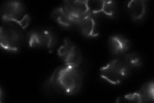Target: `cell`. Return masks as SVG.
Wrapping results in <instances>:
<instances>
[{
    "mask_svg": "<svg viewBox=\"0 0 154 103\" xmlns=\"http://www.w3.org/2000/svg\"><path fill=\"white\" fill-rule=\"evenodd\" d=\"M76 26L85 37H95L99 36L98 23L92 14L80 19L77 22Z\"/></svg>",
    "mask_w": 154,
    "mask_h": 103,
    "instance_id": "30bf717a",
    "label": "cell"
},
{
    "mask_svg": "<svg viewBox=\"0 0 154 103\" xmlns=\"http://www.w3.org/2000/svg\"><path fill=\"white\" fill-rule=\"evenodd\" d=\"M58 55L66 65L80 66L82 63L83 57L79 48L69 39H65L58 50Z\"/></svg>",
    "mask_w": 154,
    "mask_h": 103,
    "instance_id": "8992f818",
    "label": "cell"
},
{
    "mask_svg": "<svg viewBox=\"0 0 154 103\" xmlns=\"http://www.w3.org/2000/svg\"><path fill=\"white\" fill-rule=\"evenodd\" d=\"M121 57L131 70L140 67L142 65V59L137 53L132 52L126 53L123 54Z\"/></svg>",
    "mask_w": 154,
    "mask_h": 103,
    "instance_id": "5bb4252c",
    "label": "cell"
},
{
    "mask_svg": "<svg viewBox=\"0 0 154 103\" xmlns=\"http://www.w3.org/2000/svg\"><path fill=\"white\" fill-rule=\"evenodd\" d=\"M51 17L59 25L64 28H73L77 25V22L69 15L63 7H59L54 10Z\"/></svg>",
    "mask_w": 154,
    "mask_h": 103,
    "instance_id": "4fadbf2b",
    "label": "cell"
},
{
    "mask_svg": "<svg viewBox=\"0 0 154 103\" xmlns=\"http://www.w3.org/2000/svg\"><path fill=\"white\" fill-rule=\"evenodd\" d=\"M24 29L16 23L3 21L0 31V43L7 51L18 52L28 41Z\"/></svg>",
    "mask_w": 154,
    "mask_h": 103,
    "instance_id": "7a4b0ae2",
    "label": "cell"
},
{
    "mask_svg": "<svg viewBox=\"0 0 154 103\" xmlns=\"http://www.w3.org/2000/svg\"><path fill=\"white\" fill-rule=\"evenodd\" d=\"M110 50L114 55H123L131 47V42L123 36L114 35L109 38Z\"/></svg>",
    "mask_w": 154,
    "mask_h": 103,
    "instance_id": "8fae6325",
    "label": "cell"
},
{
    "mask_svg": "<svg viewBox=\"0 0 154 103\" xmlns=\"http://www.w3.org/2000/svg\"><path fill=\"white\" fill-rule=\"evenodd\" d=\"M28 43L31 48H42L52 50L57 43L56 34L50 29L35 28L27 34Z\"/></svg>",
    "mask_w": 154,
    "mask_h": 103,
    "instance_id": "5b68a950",
    "label": "cell"
},
{
    "mask_svg": "<svg viewBox=\"0 0 154 103\" xmlns=\"http://www.w3.org/2000/svg\"><path fill=\"white\" fill-rule=\"evenodd\" d=\"M62 7L76 22L91 14L88 1H65Z\"/></svg>",
    "mask_w": 154,
    "mask_h": 103,
    "instance_id": "52a82bcc",
    "label": "cell"
},
{
    "mask_svg": "<svg viewBox=\"0 0 154 103\" xmlns=\"http://www.w3.org/2000/svg\"><path fill=\"white\" fill-rule=\"evenodd\" d=\"M153 82H146L137 92L125 95L123 99L129 102H148L153 101Z\"/></svg>",
    "mask_w": 154,
    "mask_h": 103,
    "instance_id": "9c48e42d",
    "label": "cell"
},
{
    "mask_svg": "<svg viewBox=\"0 0 154 103\" xmlns=\"http://www.w3.org/2000/svg\"><path fill=\"white\" fill-rule=\"evenodd\" d=\"M147 2L143 0H133L127 4V11L134 21H140L144 17L147 10Z\"/></svg>",
    "mask_w": 154,
    "mask_h": 103,
    "instance_id": "7c38bea8",
    "label": "cell"
},
{
    "mask_svg": "<svg viewBox=\"0 0 154 103\" xmlns=\"http://www.w3.org/2000/svg\"><path fill=\"white\" fill-rule=\"evenodd\" d=\"M2 20L16 23L23 29L26 28L30 23V16L25 6L19 1H8L4 2L1 7Z\"/></svg>",
    "mask_w": 154,
    "mask_h": 103,
    "instance_id": "3957f363",
    "label": "cell"
},
{
    "mask_svg": "<svg viewBox=\"0 0 154 103\" xmlns=\"http://www.w3.org/2000/svg\"><path fill=\"white\" fill-rule=\"evenodd\" d=\"M88 5L92 15L103 13L108 17L114 18L118 12L117 5L112 1H88Z\"/></svg>",
    "mask_w": 154,
    "mask_h": 103,
    "instance_id": "ba28073f",
    "label": "cell"
},
{
    "mask_svg": "<svg viewBox=\"0 0 154 103\" xmlns=\"http://www.w3.org/2000/svg\"><path fill=\"white\" fill-rule=\"evenodd\" d=\"M130 72L131 69L120 57L114 59L101 68L100 72L102 79L110 84L118 85L128 76Z\"/></svg>",
    "mask_w": 154,
    "mask_h": 103,
    "instance_id": "277c9868",
    "label": "cell"
},
{
    "mask_svg": "<svg viewBox=\"0 0 154 103\" xmlns=\"http://www.w3.org/2000/svg\"><path fill=\"white\" fill-rule=\"evenodd\" d=\"M84 78V72L80 66L64 64L53 72L48 81V85L58 93L71 95L80 91Z\"/></svg>",
    "mask_w": 154,
    "mask_h": 103,
    "instance_id": "6da1fadb",
    "label": "cell"
}]
</instances>
